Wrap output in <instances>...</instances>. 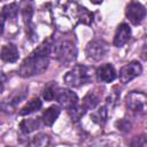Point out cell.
<instances>
[{"instance_id": "obj_1", "label": "cell", "mask_w": 147, "mask_h": 147, "mask_svg": "<svg viewBox=\"0 0 147 147\" xmlns=\"http://www.w3.org/2000/svg\"><path fill=\"white\" fill-rule=\"evenodd\" d=\"M53 42L51 40L44 41L38 48H36L21 64L18 69V74L21 77H32L36 75H40L48 68Z\"/></svg>"}, {"instance_id": "obj_2", "label": "cell", "mask_w": 147, "mask_h": 147, "mask_svg": "<svg viewBox=\"0 0 147 147\" xmlns=\"http://www.w3.org/2000/svg\"><path fill=\"white\" fill-rule=\"evenodd\" d=\"M51 54L63 65H70L77 57V48L70 40H61L53 42Z\"/></svg>"}, {"instance_id": "obj_3", "label": "cell", "mask_w": 147, "mask_h": 147, "mask_svg": "<svg viewBox=\"0 0 147 147\" xmlns=\"http://www.w3.org/2000/svg\"><path fill=\"white\" fill-rule=\"evenodd\" d=\"M91 79L92 70L85 65H75L63 77V82L70 87H79L90 83Z\"/></svg>"}, {"instance_id": "obj_4", "label": "cell", "mask_w": 147, "mask_h": 147, "mask_svg": "<svg viewBox=\"0 0 147 147\" xmlns=\"http://www.w3.org/2000/svg\"><path fill=\"white\" fill-rule=\"evenodd\" d=\"M108 53V44L102 39H93L86 46V55L90 60L100 61Z\"/></svg>"}, {"instance_id": "obj_5", "label": "cell", "mask_w": 147, "mask_h": 147, "mask_svg": "<svg viewBox=\"0 0 147 147\" xmlns=\"http://www.w3.org/2000/svg\"><path fill=\"white\" fill-rule=\"evenodd\" d=\"M146 102H147V98L142 92H138V91H132L126 95L125 99V103L126 107L138 114H144L146 111Z\"/></svg>"}, {"instance_id": "obj_6", "label": "cell", "mask_w": 147, "mask_h": 147, "mask_svg": "<svg viewBox=\"0 0 147 147\" xmlns=\"http://www.w3.org/2000/svg\"><path fill=\"white\" fill-rule=\"evenodd\" d=\"M55 99L57 100V102L60 103L61 107L65 108V109H71L75 106L78 105V96L77 94L68 88H57L56 93H55Z\"/></svg>"}, {"instance_id": "obj_7", "label": "cell", "mask_w": 147, "mask_h": 147, "mask_svg": "<svg viewBox=\"0 0 147 147\" xmlns=\"http://www.w3.org/2000/svg\"><path fill=\"white\" fill-rule=\"evenodd\" d=\"M125 14H126V17L129 18V21L132 24L138 25V24H140L144 21L145 16H146V9H145V7L140 2L131 1L126 6Z\"/></svg>"}, {"instance_id": "obj_8", "label": "cell", "mask_w": 147, "mask_h": 147, "mask_svg": "<svg viewBox=\"0 0 147 147\" xmlns=\"http://www.w3.org/2000/svg\"><path fill=\"white\" fill-rule=\"evenodd\" d=\"M141 71H142L141 64L138 61H132L119 70V80L121 83L126 84L133 78L138 77L141 74Z\"/></svg>"}, {"instance_id": "obj_9", "label": "cell", "mask_w": 147, "mask_h": 147, "mask_svg": "<svg viewBox=\"0 0 147 147\" xmlns=\"http://www.w3.org/2000/svg\"><path fill=\"white\" fill-rule=\"evenodd\" d=\"M25 95H26V88L20 90V91H15V93H14L10 98H8L7 100H5V101L1 103L0 108L2 109V111H5V113H10V114H11V113L15 111L16 106L25 98Z\"/></svg>"}, {"instance_id": "obj_10", "label": "cell", "mask_w": 147, "mask_h": 147, "mask_svg": "<svg viewBox=\"0 0 147 147\" xmlns=\"http://www.w3.org/2000/svg\"><path fill=\"white\" fill-rule=\"evenodd\" d=\"M95 76L96 79L101 83H111L116 78V70L113 64L106 63L96 69Z\"/></svg>"}, {"instance_id": "obj_11", "label": "cell", "mask_w": 147, "mask_h": 147, "mask_svg": "<svg viewBox=\"0 0 147 147\" xmlns=\"http://www.w3.org/2000/svg\"><path fill=\"white\" fill-rule=\"evenodd\" d=\"M130 37H131V29H130V26L126 23H122L116 29L113 44L116 47H122V46H124L129 41Z\"/></svg>"}, {"instance_id": "obj_12", "label": "cell", "mask_w": 147, "mask_h": 147, "mask_svg": "<svg viewBox=\"0 0 147 147\" xmlns=\"http://www.w3.org/2000/svg\"><path fill=\"white\" fill-rule=\"evenodd\" d=\"M18 49L15 45L13 44H7L3 45L2 48L0 49V59L3 62H8V63H13L16 62L18 60Z\"/></svg>"}, {"instance_id": "obj_13", "label": "cell", "mask_w": 147, "mask_h": 147, "mask_svg": "<svg viewBox=\"0 0 147 147\" xmlns=\"http://www.w3.org/2000/svg\"><path fill=\"white\" fill-rule=\"evenodd\" d=\"M60 107L56 106V105H53L51 106L49 108H47L44 113H42V116H41V121L44 122L45 125L47 126H52L54 124V122L56 121V118L59 117L60 115Z\"/></svg>"}, {"instance_id": "obj_14", "label": "cell", "mask_w": 147, "mask_h": 147, "mask_svg": "<svg viewBox=\"0 0 147 147\" xmlns=\"http://www.w3.org/2000/svg\"><path fill=\"white\" fill-rule=\"evenodd\" d=\"M32 14H33V9H32V6L30 3H25L24 7L22 8V16H23V21L26 25V30L29 29V34L31 36L30 38L33 40V28H32Z\"/></svg>"}, {"instance_id": "obj_15", "label": "cell", "mask_w": 147, "mask_h": 147, "mask_svg": "<svg viewBox=\"0 0 147 147\" xmlns=\"http://www.w3.org/2000/svg\"><path fill=\"white\" fill-rule=\"evenodd\" d=\"M99 101H100L99 95H98L95 92H93V91H88V93L84 96L83 102H82L80 106H82L85 110H91V109H94V108L98 106Z\"/></svg>"}, {"instance_id": "obj_16", "label": "cell", "mask_w": 147, "mask_h": 147, "mask_svg": "<svg viewBox=\"0 0 147 147\" xmlns=\"http://www.w3.org/2000/svg\"><path fill=\"white\" fill-rule=\"evenodd\" d=\"M39 126H40V119L39 118H26V119H23L20 124L21 131L25 134L33 132Z\"/></svg>"}, {"instance_id": "obj_17", "label": "cell", "mask_w": 147, "mask_h": 147, "mask_svg": "<svg viewBox=\"0 0 147 147\" xmlns=\"http://www.w3.org/2000/svg\"><path fill=\"white\" fill-rule=\"evenodd\" d=\"M41 105H42V103H41V101H40L39 98H33V99H31L30 101H28L26 105L20 110V115H22V116L29 115V114H31V113H33V111L40 109V108H41Z\"/></svg>"}, {"instance_id": "obj_18", "label": "cell", "mask_w": 147, "mask_h": 147, "mask_svg": "<svg viewBox=\"0 0 147 147\" xmlns=\"http://www.w3.org/2000/svg\"><path fill=\"white\" fill-rule=\"evenodd\" d=\"M49 136L46 133H39L30 141L28 147H48L49 146Z\"/></svg>"}, {"instance_id": "obj_19", "label": "cell", "mask_w": 147, "mask_h": 147, "mask_svg": "<svg viewBox=\"0 0 147 147\" xmlns=\"http://www.w3.org/2000/svg\"><path fill=\"white\" fill-rule=\"evenodd\" d=\"M17 13H18V6H17V3L13 2V3L6 5V6L2 8V13H1V14L3 15L5 18L14 20V18H16Z\"/></svg>"}, {"instance_id": "obj_20", "label": "cell", "mask_w": 147, "mask_h": 147, "mask_svg": "<svg viewBox=\"0 0 147 147\" xmlns=\"http://www.w3.org/2000/svg\"><path fill=\"white\" fill-rule=\"evenodd\" d=\"M91 118L93 119V122H95L98 124H103L107 119V108L106 107L99 108L95 113H93L91 115Z\"/></svg>"}, {"instance_id": "obj_21", "label": "cell", "mask_w": 147, "mask_h": 147, "mask_svg": "<svg viewBox=\"0 0 147 147\" xmlns=\"http://www.w3.org/2000/svg\"><path fill=\"white\" fill-rule=\"evenodd\" d=\"M57 88H59V87L56 86L55 83H51L49 85H47V86L45 87L44 92H42V96H44V99H45V100H48V101L55 99V93H56Z\"/></svg>"}, {"instance_id": "obj_22", "label": "cell", "mask_w": 147, "mask_h": 147, "mask_svg": "<svg viewBox=\"0 0 147 147\" xmlns=\"http://www.w3.org/2000/svg\"><path fill=\"white\" fill-rule=\"evenodd\" d=\"M68 111H69V115H70V117H71L72 121H78V119H80V118L85 115V113H86V110H85L80 105L75 106L74 108L69 109Z\"/></svg>"}, {"instance_id": "obj_23", "label": "cell", "mask_w": 147, "mask_h": 147, "mask_svg": "<svg viewBox=\"0 0 147 147\" xmlns=\"http://www.w3.org/2000/svg\"><path fill=\"white\" fill-rule=\"evenodd\" d=\"M145 145H146L145 134H141L139 137H134L131 141V147H145Z\"/></svg>"}, {"instance_id": "obj_24", "label": "cell", "mask_w": 147, "mask_h": 147, "mask_svg": "<svg viewBox=\"0 0 147 147\" xmlns=\"http://www.w3.org/2000/svg\"><path fill=\"white\" fill-rule=\"evenodd\" d=\"M90 147H113L111 146V142L106 140V139H99V140H95L94 142H92L90 145Z\"/></svg>"}, {"instance_id": "obj_25", "label": "cell", "mask_w": 147, "mask_h": 147, "mask_svg": "<svg viewBox=\"0 0 147 147\" xmlns=\"http://www.w3.org/2000/svg\"><path fill=\"white\" fill-rule=\"evenodd\" d=\"M117 125H118L119 129L123 130V131H130V127H131L130 123H127V122H125V121H121V122H118Z\"/></svg>"}, {"instance_id": "obj_26", "label": "cell", "mask_w": 147, "mask_h": 147, "mask_svg": "<svg viewBox=\"0 0 147 147\" xmlns=\"http://www.w3.org/2000/svg\"><path fill=\"white\" fill-rule=\"evenodd\" d=\"M3 26H5V17H3V15L0 13V34L3 32Z\"/></svg>"}, {"instance_id": "obj_27", "label": "cell", "mask_w": 147, "mask_h": 147, "mask_svg": "<svg viewBox=\"0 0 147 147\" xmlns=\"http://www.w3.org/2000/svg\"><path fill=\"white\" fill-rule=\"evenodd\" d=\"M3 91V84H2V82H1V79H0V93Z\"/></svg>"}]
</instances>
